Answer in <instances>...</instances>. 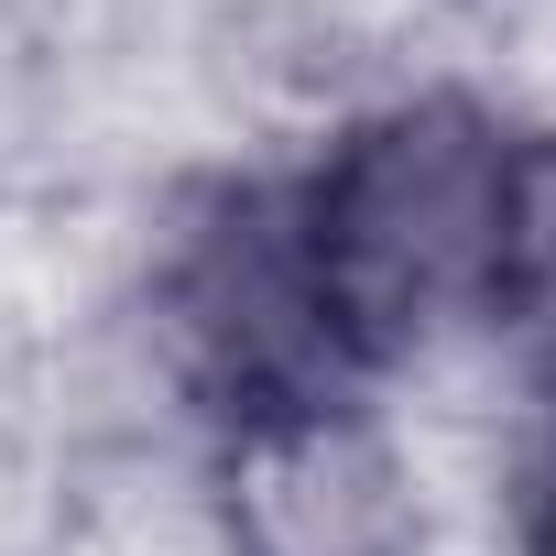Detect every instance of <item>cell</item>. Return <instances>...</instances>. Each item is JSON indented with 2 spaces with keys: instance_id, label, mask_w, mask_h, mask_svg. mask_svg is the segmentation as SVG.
Listing matches in <instances>:
<instances>
[{
  "instance_id": "3",
  "label": "cell",
  "mask_w": 556,
  "mask_h": 556,
  "mask_svg": "<svg viewBox=\"0 0 556 556\" xmlns=\"http://www.w3.org/2000/svg\"><path fill=\"white\" fill-rule=\"evenodd\" d=\"M513 523H523V556H556V371L534 382V415L513 447Z\"/></svg>"
},
{
  "instance_id": "1",
  "label": "cell",
  "mask_w": 556,
  "mask_h": 556,
  "mask_svg": "<svg viewBox=\"0 0 556 556\" xmlns=\"http://www.w3.org/2000/svg\"><path fill=\"white\" fill-rule=\"evenodd\" d=\"M545 240V164L480 99H393L328 142L306 197H285V251L339 371L523 306Z\"/></svg>"
},
{
  "instance_id": "2",
  "label": "cell",
  "mask_w": 556,
  "mask_h": 556,
  "mask_svg": "<svg viewBox=\"0 0 556 556\" xmlns=\"http://www.w3.org/2000/svg\"><path fill=\"white\" fill-rule=\"evenodd\" d=\"M229 545L240 556H404L415 491L350 404L229 426Z\"/></svg>"
}]
</instances>
